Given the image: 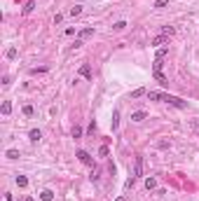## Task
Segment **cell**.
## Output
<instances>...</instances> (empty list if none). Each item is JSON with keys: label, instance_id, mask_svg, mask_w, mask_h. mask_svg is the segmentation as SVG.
<instances>
[{"label": "cell", "instance_id": "obj_1", "mask_svg": "<svg viewBox=\"0 0 199 201\" xmlns=\"http://www.w3.org/2000/svg\"><path fill=\"white\" fill-rule=\"evenodd\" d=\"M162 101H166V103H171V105H176V108H188V103H185L183 98H178V96H169V94H164Z\"/></svg>", "mask_w": 199, "mask_h": 201}, {"label": "cell", "instance_id": "obj_2", "mask_svg": "<svg viewBox=\"0 0 199 201\" xmlns=\"http://www.w3.org/2000/svg\"><path fill=\"white\" fill-rule=\"evenodd\" d=\"M77 159H80L84 166H94V159H91V154H89V152H84V150H80V152H77Z\"/></svg>", "mask_w": 199, "mask_h": 201}, {"label": "cell", "instance_id": "obj_3", "mask_svg": "<svg viewBox=\"0 0 199 201\" xmlns=\"http://www.w3.org/2000/svg\"><path fill=\"white\" fill-rule=\"evenodd\" d=\"M134 178H143V157H136V166H134Z\"/></svg>", "mask_w": 199, "mask_h": 201}, {"label": "cell", "instance_id": "obj_4", "mask_svg": "<svg viewBox=\"0 0 199 201\" xmlns=\"http://www.w3.org/2000/svg\"><path fill=\"white\" fill-rule=\"evenodd\" d=\"M80 75H82V77H87V79H91V66H89V63H82V66H80Z\"/></svg>", "mask_w": 199, "mask_h": 201}, {"label": "cell", "instance_id": "obj_5", "mask_svg": "<svg viewBox=\"0 0 199 201\" xmlns=\"http://www.w3.org/2000/svg\"><path fill=\"white\" fill-rule=\"evenodd\" d=\"M40 199L42 201H52L54 199V192H52V190H42V192H40Z\"/></svg>", "mask_w": 199, "mask_h": 201}, {"label": "cell", "instance_id": "obj_6", "mask_svg": "<svg viewBox=\"0 0 199 201\" xmlns=\"http://www.w3.org/2000/svg\"><path fill=\"white\" fill-rule=\"evenodd\" d=\"M0 112H2V117H7V115L12 112V103H9V101H5V103H2V108H0Z\"/></svg>", "mask_w": 199, "mask_h": 201}, {"label": "cell", "instance_id": "obj_7", "mask_svg": "<svg viewBox=\"0 0 199 201\" xmlns=\"http://www.w3.org/2000/svg\"><path fill=\"white\" fill-rule=\"evenodd\" d=\"M94 35V28H82L80 31V40H84V37H91Z\"/></svg>", "mask_w": 199, "mask_h": 201}, {"label": "cell", "instance_id": "obj_8", "mask_svg": "<svg viewBox=\"0 0 199 201\" xmlns=\"http://www.w3.org/2000/svg\"><path fill=\"white\" fill-rule=\"evenodd\" d=\"M28 138H31V140H33V143H38V140H40V138H42V133H40V131H38V129H33V131H31V133H28Z\"/></svg>", "mask_w": 199, "mask_h": 201}, {"label": "cell", "instance_id": "obj_9", "mask_svg": "<svg viewBox=\"0 0 199 201\" xmlns=\"http://www.w3.org/2000/svg\"><path fill=\"white\" fill-rule=\"evenodd\" d=\"M131 119H134V122H143V119H145V112H143V110H138V112L131 115Z\"/></svg>", "mask_w": 199, "mask_h": 201}, {"label": "cell", "instance_id": "obj_10", "mask_svg": "<svg viewBox=\"0 0 199 201\" xmlns=\"http://www.w3.org/2000/svg\"><path fill=\"white\" fill-rule=\"evenodd\" d=\"M145 94H148V91H145L143 87H141V89H134V91H131V98H141V96H145Z\"/></svg>", "mask_w": 199, "mask_h": 201}, {"label": "cell", "instance_id": "obj_11", "mask_svg": "<svg viewBox=\"0 0 199 201\" xmlns=\"http://www.w3.org/2000/svg\"><path fill=\"white\" fill-rule=\"evenodd\" d=\"M145 187H148V190H155V187H157V180H155V178H145Z\"/></svg>", "mask_w": 199, "mask_h": 201}, {"label": "cell", "instance_id": "obj_12", "mask_svg": "<svg viewBox=\"0 0 199 201\" xmlns=\"http://www.w3.org/2000/svg\"><path fill=\"white\" fill-rule=\"evenodd\" d=\"M17 185H19V187H26V185H28V178H26V175H17Z\"/></svg>", "mask_w": 199, "mask_h": 201}, {"label": "cell", "instance_id": "obj_13", "mask_svg": "<svg viewBox=\"0 0 199 201\" xmlns=\"http://www.w3.org/2000/svg\"><path fill=\"white\" fill-rule=\"evenodd\" d=\"M5 56H7L9 61H12V59H17V47H9V49H7V54H5Z\"/></svg>", "mask_w": 199, "mask_h": 201}, {"label": "cell", "instance_id": "obj_14", "mask_svg": "<svg viewBox=\"0 0 199 201\" xmlns=\"http://www.w3.org/2000/svg\"><path fill=\"white\" fill-rule=\"evenodd\" d=\"M33 7H35V2H33V0H28L26 7H24V14H31V12H33Z\"/></svg>", "mask_w": 199, "mask_h": 201}, {"label": "cell", "instance_id": "obj_15", "mask_svg": "<svg viewBox=\"0 0 199 201\" xmlns=\"http://www.w3.org/2000/svg\"><path fill=\"white\" fill-rule=\"evenodd\" d=\"M24 115H26V117H33V115H35L33 105H24Z\"/></svg>", "mask_w": 199, "mask_h": 201}, {"label": "cell", "instance_id": "obj_16", "mask_svg": "<svg viewBox=\"0 0 199 201\" xmlns=\"http://www.w3.org/2000/svg\"><path fill=\"white\" fill-rule=\"evenodd\" d=\"M124 28H127V21H117V24H115V26H113V31H124Z\"/></svg>", "mask_w": 199, "mask_h": 201}, {"label": "cell", "instance_id": "obj_17", "mask_svg": "<svg viewBox=\"0 0 199 201\" xmlns=\"http://www.w3.org/2000/svg\"><path fill=\"white\" fill-rule=\"evenodd\" d=\"M5 157H7V159H19V152H17V150H7Z\"/></svg>", "mask_w": 199, "mask_h": 201}, {"label": "cell", "instance_id": "obj_18", "mask_svg": "<svg viewBox=\"0 0 199 201\" xmlns=\"http://www.w3.org/2000/svg\"><path fill=\"white\" fill-rule=\"evenodd\" d=\"M164 42H166V35H157L152 40V44H164Z\"/></svg>", "mask_w": 199, "mask_h": 201}, {"label": "cell", "instance_id": "obj_19", "mask_svg": "<svg viewBox=\"0 0 199 201\" xmlns=\"http://www.w3.org/2000/svg\"><path fill=\"white\" fill-rule=\"evenodd\" d=\"M173 33H176V28H171V26H166V28L162 31V35H166V37H171Z\"/></svg>", "mask_w": 199, "mask_h": 201}, {"label": "cell", "instance_id": "obj_20", "mask_svg": "<svg viewBox=\"0 0 199 201\" xmlns=\"http://www.w3.org/2000/svg\"><path fill=\"white\" fill-rule=\"evenodd\" d=\"M148 96L152 98V101H159V98H164V94H159V91H150Z\"/></svg>", "mask_w": 199, "mask_h": 201}, {"label": "cell", "instance_id": "obj_21", "mask_svg": "<svg viewBox=\"0 0 199 201\" xmlns=\"http://www.w3.org/2000/svg\"><path fill=\"white\" fill-rule=\"evenodd\" d=\"M166 52H169L166 47H162V49H157V56H155V59H164V56H166Z\"/></svg>", "mask_w": 199, "mask_h": 201}, {"label": "cell", "instance_id": "obj_22", "mask_svg": "<svg viewBox=\"0 0 199 201\" xmlns=\"http://www.w3.org/2000/svg\"><path fill=\"white\" fill-rule=\"evenodd\" d=\"M80 12H82V7H80V5H75V7H70V17H77Z\"/></svg>", "mask_w": 199, "mask_h": 201}, {"label": "cell", "instance_id": "obj_23", "mask_svg": "<svg viewBox=\"0 0 199 201\" xmlns=\"http://www.w3.org/2000/svg\"><path fill=\"white\" fill-rule=\"evenodd\" d=\"M166 5H169V0H157V2H155V7H157V9L166 7Z\"/></svg>", "mask_w": 199, "mask_h": 201}, {"label": "cell", "instance_id": "obj_24", "mask_svg": "<svg viewBox=\"0 0 199 201\" xmlns=\"http://www.w3.org/2000/svg\"><path fill=\"white\" fill-rule=\"evenodd\" d=\"M80 136H82V129H80V126H75V129H73V138H80Z\"/></svg>", "mask_w": 199, "mask_h": 201}, {"label": "cell", "instance_id": "obj_25", "mask_svg": "<svg viewBox=\"0 0 199 201\" xmlns=\"http://www.w3.org/2000/svg\"><path fill=\"white\" fill-rule=\"evenodd\" d=\"M99 154H101V157H108V148H106V145H101V148H99Z\"/></svg>", "mask_w": 199, "mask_h": 201}, {"label": "cell", "instance_id": "obj_26", "mask_svg": "<svg viewBox=\"0 0 199 201\" xmlns=\"http://www.w3.org/2000/svg\"><path fill=\"white\" fill-rule=\"evenodd\" d=\"M115 201H124V196H117V199H115Z\"/></svg>", "mask_w": 199, "mask_h": 201}, {"label": "cell", "instance_id": "obj_27", "mask_svg": "<svg viewBox=\"0 0 199 201\" xmlns=\"http://www.w3.org/2000/svg\"><path fill=\"white\" fill-rule=\"evenodd\" d=\"M194 126H197V131H199V122H197V124H194Z\"/></svg>", "mask_w": 199, "mask_h": 201}]
</instances>
